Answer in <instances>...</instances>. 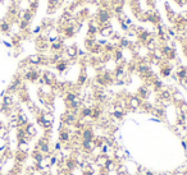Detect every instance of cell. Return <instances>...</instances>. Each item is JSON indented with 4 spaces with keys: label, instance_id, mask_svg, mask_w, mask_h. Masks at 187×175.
<instances>
[{
    "label": "cell",
    "instance_id": "cell-1",
    "mask_svg": "<svg viewBox=\"0 0 187 175\" xmlns=\"http://www.w3.org/2000/svg\"><path fill=\"white\" fill-rule=\"evenodd\" d=\"M96 21H98V24L101 27V26H105V24H109V21H110V12L106 9V8H103L98 12V16H96Z\"/></svg>",
    "mask_w": 187,
    "mask_h": 175
},
{
    "label": "cell",
    "instance_id": "cell-2",
    "mask_svg": "<svg viewBox=\"0 0 187 175\" xmlns=\"http://www.w3.org/2000/svg\"><path fill=\"white\" fill-rule=\"evenodd\" d=\"M142 104H144V101L139 96H132V97H129V100L127 102V106L132 110H137V109H140V107H142Z\"/></svg>",
    "mask_w": 187,
    "mask_h": 175
},
{
    "label": "cell",
    "instance_id": "cell-3",
    "mask_svg": "<svg viewBox=\"0 0 187 175\" xmlns=\"http://www.w3.org/2000/svg\"><path fill=\"white\" fill-rule=\"evenodd\" d=\"M65 59L67 60H69V59H74V58H77L78 56V49H77V46L76 45H72V46H68L65 49ZM64 59V60H65Z\"/></svg>",
    "mask_w": 187,
    "mask_h": 175
},
{
    "label": "cell",
    "instance_id": "cell-4",
    "mask_svg": "<svg viewBox=\"0 0 187 175\" xmlns=\"http://www.w3.org/2000/svg\"><path fill=\"white\" fill-rule=\"evenodd\" d=\"M99 33L103 36V37H110L114 35L113 32V27L110 24H105V26H101L100 30H99Z\"/></svg>",
    "mask_w": 187,
    "mask_h": 175
},
{
    "label": "cell",
    "instance_id": "cell-5",
    "mask_svg": "<svg viewBox=\"0 0 187 175\" xmlns=\"http://www.w3.org/2000/svg\"><path fill=\"white\" fill-rule=\"evenodd\" d=\"M81 137H82V141H94L95 139L94 130L91 128H83L81 132Z\"/></svg>",
    "mask_w": 187,
    "mask_h": 175
},
{
    "label": "cell",
    "instance_id": "cell-6",
    "mask_svg": "<svg viewBox=\"0 0 187 175\" xmlns=\"http://www.w3.org/2000/svg\"><path fill=\"white\" fill-rule=\"evenodd\" d=\"M27 61L31 64V65H40L44 63V58L41 55H38V54H33V55H30Z\"/></svg>",
    "mask_w": 187,
    "mask_h": 175
},
{
    "label": "cell",
    "instance_id": "cell-7",
    "mask_svg": "<svg viewBox=\"0 0 187 175\" xmlns=\"http://www.w3.org/2000/svg\"><path fill=\"white\" fill-rule=\"evenodd\" d=\"M72 139V136L68 129H62L60 133H59V142H63V143H68L69 141Z\"/></svg>",
    "mask_w": 187,
    "mask_h": 175
},
{
    "label": "cell",
    "instance_id": "cell-8",
    "mask_svg": "<svg viewBox=\"0 0 187 175\" xmlns=\"http://www.w3.org/2000/svg\"><path fill=\"white\" fill-rule=\"evenodd\" d=\"M187 78V68L186 66H178L177 70H176V79L178 80H182V79H186Z\"/></svg>",
    "mask_w": 187,
    "mask_h": 175
},
{
    "label": "cell",
    "instance_id": "cell-9",
    "mask_svg": "<svg viewBox=\"0 0 187 175\" xmlns=\"http://www.w3.org/2000/svg\"><path fill=\"white\" fill-rule=\"evenodd\" d=\"M17 122H18V128L23 127V125H27L28 124V118L24 113H18V116H17Z\"/></svg>",
    "mask_w": 187,
    "mask_h": 175
},
{
    "label": "cell",
    "instance_id": "cell-10",
    "mask_svg": "<svg viewBox=\"0 0 187 175\" xmlns=\"http://www.w3.org/2000/svg\"><path fill=\"white\" fill-rule=\"evenodd\" d=\"M82 147L86 152H92L96 148V144L94 141H82Z\"/></svg>",
    "mask_w": 187,
    "mask_h": 175
},
{
    "label": "cell",
    "instance_id": "cell-11",
    "mask_svg": "<svg viewBox=\"0 0 187 175\" xmlns=\"http://www.w3.org/2000/svg\"><path fill=\"white\" fill-rule=\"evenodd\" d=\"M10 22L7 21L5 18L0 21V31H2L3 33H10Z\"/></svg>",
    "mask_w": 187,
    "mask_h": 175
},
{
    "label": "cell",
    "instance_id": "cell-12",
    "mask_svg": "<svg viewBox=\"0 0 187 175\" xmlns=\"http://www.w3.org/2000/svg\"><path fill=\"white\" fill-rule=\"evenodd\" d=\"M149 88L148 87H146V86H142V87H140L139 88V91H137V96L144 101V100H146V99H148L149 97Z\"/></svg>",
    "mask_w": 187,
    "mask_h": 175
},
{
    "label": "cell",
    "instance_id": "cell-13",
    "mask_svg": "<svg viewBox=\"0 0 187 175\" xmlns=\"http://www.w3.org/2000/svg\"><path fill=\"white\" fill-rule=\"evenodd\" d=\"M40 152H41L43 155H45V153H49V151H50V147H49V143L45 141V139H43V141H40V143H38V148H37Z\"/></svg>",
    "mask_w": 187,
    "mask_h": 175
},
{
    "label": "cell",
    "instance_id": "cell-14",
    "mask_svg": "<svg viewBox=\"0 0 187 175\" xmlns=\"http://www.w3.org/2000/svg\"><path fill=\"white\" fill-rule=\"evenodd\" d=\"M24 132H26V134H27L30 138H31V137H35L36 134H37V129H36V127H35L33 124H27V125H26Z\"/></svg>",
    "mask_w": 187,
    "mask_h": 175
},
{
    "label": "cell",
    "instance_id": "cell-15",
    "mask_svg": "<svg viewBox=\"0 0 187 175\" xmlns=\"http://www.w3.org/2000/svg\"><path fill=\"white\" fill-rule=\"evenodd\" d=\"M50 49H51L53 52H60L62 49H63V42H62V40H58V41L53 42V44L50 45Z\"/></svg>",
    "mask_w": 187,
    "mask_h": 175
},
{
    "label": "cell",
    "instance_id": "cell-16",
    "mask_svg": "<svg viewBox=\"0 0 187 175\" xmlns=\"http://www.w3.org/2000/svg\"><path fill=\"white\" fill-rule=\"evenodd\" d=\"M67 66H68V61H65V60H60L55 64V68L59 73H63L65 69H67Z\"/></svg>",
    "mask_w": 187,
    "mask_h": 175
},
{
    "label": "cell",
    "instance_id": "cell-17",
    "mask_svg": "<svg viewBox=\"0 0 187 175\" xmlns=\"http://www.w3.org/2000/svg\"><path fill=\"white\" fill-rule=\"evenodd\" d=\"M13 102H14V100H13V96L10 95V93H9V95H4L3 96V105L8 106V107H12Z\"/></svg>",
    "mask_w": 187,
    "mask_h": 175
},
{
    "label": "cell",
    "instance_id": "cell-18",
    "mask_svg": "<svg viewBox=\"0 0 187 175\" xmlns=\"http://www.w3.org/2000/svg\"><path fill=\"white\" fill-rule=\"evenodd\" d=\"M91 115H92V107L85 106V107H82V109H81V116L82 118H88Z\"/></svg>",
    "mask_w": 187,
    "mask_h": 175
},
{
    "label": "cell",
    "instance_id": "cell-19",
    "mask_svg": "<svg viewBox=\"0 0 187 175\" xmlns=\"http://www.w3.org/2000/svg\"><path fill=\"white\" fill-rule=\"evenodd\" d=\"M77 99H78V95H77V93H74V92H67L65 93V102L67 104L72 102V101H74Z\"/></svg>",
    "mask_w": 187,
    "mask_h": 175
},
{
    "label": "cell",
    "instance_id": "cell-20",
    "mask_svg": "<svg viewBox=\"0 0 187 175\" xmlns=\"http://www.w3.org/2000/svg\"><path fill=\"white\" fill-rule=\"evenodd\" d=\"M160 74H162L163 77H169L172 74V68L168 65H163L162 68H160Z\"/></svg>",
    "mask_w": 187,
    "mask_h": 175
},
{
    "label": "cell",
    "instance_id": "cell-21",
    "mask_svg": "<svg viewBox=\"0 0 187 175\" xmlns=\"http://www.w3.org/2000/svg\"><path fill=\"white\" fill-rule=\"evenodd\" d=\"M113 56H114V60L115 61H121L122 59H123V52H122V50L121 49H115L114 51H113Z\"/></svg>",
    "mask_w": 187,
    "mask_h": 175
},
{
    "label": "cell",
    "instance_id": "cell-22",
    "mask_svg": "<svg viewBox=\"0 0 187 175\" xmlns=\"http://www.w3.org/2000/svg\"><path fill=\"white\" fill-rule=\"evenodd\" d=\"M86 80H87V74L82 70V72H81V74H79V77H78L77 85H78V86H82V85H85V83H86Z\"/></svg>",
    "mask_w": 187,
    "mask_h": 175
},
{
    "label": "cell",
    "instance_id": "cell-23",
    "mask_svg": "<svg viewBox=\"0 0 187 175\" xmlns=\"http://www.w3.org/2000/svg\"><path fill=\"white\" fill-rule=\"evenodd\" d=\"M179 83H181V85H182V87H183V88L187 91V78H186V79H182V80H179Z\"/></svg>",
    "mask_w": 187,
    "mask_h": 175
},
{
    "label": "cell",
    "instance_id": "cell-24",
    "mask_svg": "<svg viewBox=\"0 0 187 175\" xmlns=\"http://www.w3.org/2000/svg\"><path fill=\"white\" fill-rule=\"evenodd\" d=\"M174 2L179 5V7H183V5H186V3H187V0H174Z\"/></svg>",
    "mask_w": 187,
    "mask_h": 175
},
{
    "label": "cell",
    "instance_id": "cell-25",
    "mask_svg": "<svg viewBox=\"0 0 187 175\" xmlns=\"http://www.w3.org/2000/svg\"><path fill=\"white\" fill-rule=\"evenodd\" d=\"M41 30H43V27H41V26H37L36 28L33 30V33H38V32H41Z\"/></svg>",
    "mask_w": 187,
    "mask_h": 175
},
{
    "label": "cell",
    "instance_id": "cell-26",
    "mask_svg": "<svg viewBox=\"0 0 187 175\" xmlns=\"http://www.w3.org/2000/svg\"><path fill=\"white\" fill-rule=\"evenodd\" d=\"M54 148H55V151H59V150H62V142H58V143L55 144V147H54Z\"/></svg>",
    "mask_w": 187,
    "mask_h": 175
},
{
    "label": "cell",
    "instance_id": "cell-27",
    "mask_svg": "<svg viewBox=\"0 0 187 175\" xmlns=\"http://www.w3.org/2000/svg\"><path fill=\"white\" fill-rule=\"evenodd\" d=\"M145 175H155L153 171H149V170H146V173H145Z\"/></svg>",
    "mask_w": 187,
    "mask_h": 175
},
{
    "label": "cell",
    "instance_id": "cell-28",
    "mask_svg": "<svg viewBox=\"0 0 187 175\" xmlns=\"http://www.w3.org/2000/svg\"><path fill=\"white\" fill-rule=\"evenodd\" d=\"M182 146H183V148H184V150H187V142H186V141L182 142Z\"/></svg>",
    "mask_w": 187,
    "mask_h": 175
},
{
    "label": "cell",
    "instance_id": "cell-29",
    "mask_svg": "<svg viewBox=\"0 0 187 175\" xmlns=\"http://www.w3.org/2000/svg\"><path fill=\"white\" fill-rule=\"evenodd\" d=\"M63 175H69V174H63Z\"/></svg>",
    "mask_w": 187,
    "mask_h": 175
}]
</instances>
